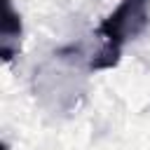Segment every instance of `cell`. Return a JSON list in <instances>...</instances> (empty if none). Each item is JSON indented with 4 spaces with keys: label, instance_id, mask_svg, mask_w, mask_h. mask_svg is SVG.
Instances as JSON below:
<instances>
[{
    "label": "cell",
    "instance_id": "cell-2",
    "mask_svg": "<svg viewBox=\"0 0 150 150\" xmlns=\"http://www.w3.org/2000/svg\"><path fill=\"white\" fill-rule=\"evenodd\" d=\"M21 49V16L14 9L12 0H2V21H0V54L2 61H12Z\"/></svg>",
    "mask_w": 150,
    "mask_h": 150
},
{
    "label": "cell",
    "instance_id": "cell-1",
    "mask_svg": "<svg viewBox=\"0 0 150 150\" xmlns=\"http://www.w3.org/2000/svg\"><path fill=\"white\" fill-rule=\"evenodd\" d=\"M150 19V0H122L115 12H110L96 28V38L103 40V47L89 59L91 70L112 68L120 61L124 42L138 38Z\"/></svg>",
    "mask_w": 150,
    "mask_h": 150
}]
</instances>
